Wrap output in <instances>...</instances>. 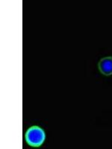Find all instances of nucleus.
<instances>
[{
	"instance_id": "f257e3e1",
	"label": "nucleus",
	"mask_w": 112,
	"mask_h": 149,
	"mask_svg": "<svg viewBox=\"0 0 112 149\" xmlns=\"http://www.w3.org/2000/svg\"><path fill=\"white\" fill-rule=\"evenodd\" d=\"M26 141L32 147H39L46 138L44 130L38 126H32L27 130L25 135Z\"/></svg>"
},
{
	"instance_id": "f03ea898",
	"label": "nucleus",
	"mask_w": 112,
	"mask_h": 149,
	"mask_svg": "<svg viewBox=\"0 0 112 149\" xmlns=\"http://www.w3.org/2000/svg\"><path fill=\"white\" fill-rule=\"evenodd\" d=\"M99 70L105 76H109L112 74V57H105L98 63Z\"/></svg>"
}]
</instances>
